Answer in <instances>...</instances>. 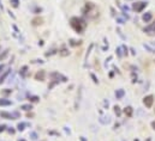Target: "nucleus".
Masks as SVG:
<instances>
[{
    "label": "nucleus",
    "mask_w": 155,
    "mask_h": 141,
    "mask_svg": "<svg viewBox=\"0 0 155 141\" xmlns=\"http://www.w3.org/2000/svg\"><path fill=\"white\" fill-rule=\"evenodd\" d=\"M114 109H115V114H117V115L119 116V115H120V110H119V108H118V106H115Z\"/></svg>",
    "instance_id": "nucleus-23"
},
{
    "label": "nucleus",
    "mask_w": 155,
    "mask_h": 141,
    "mask_svg": "<svg viewBox=\"0 0 155 141\" xmlns=\"http://www.w3.org/2000/svg\"><path fill=\"white\" fill-rule=\"evenodd\" d=\"M132 111H133V110H132L131 106H127V108L124 109V113H125V115H126L127 117H131V116H132Z\"/></svg>",
    "instance_id": "nucleus-11"
},
{
    "label": "nucleus",
    "mask_w": 155,
    "mask_h": 141,
    "mask_svg": "<svg viewBox=\"0 0 155 141\" xmlns=\"http://www.w3.org/2000/svg\"><path fill=\"white\" fill-rule=\"evenodd\" d=\"M91 78L94 79V81H95V83H98V79H96V77H95L94 74H91Z\"/></svg>",
    "instance_id": "nucleus-25"
},
{
    "label": "nucleus",
    "mask_w": 155,
    "mask_h": 141,
    "mask_svg": "<svg viewBox=\"0 0 155 141\" xmlns=\"http://www.w3.org/2000/svg\"><path fill=\"white\" fill-rule=\"evenodd\" d=\"M7 55H9V49H6V50L2 53V54H0V61H2L5 57L7 56Z\"/></svg>",
    "instance_id": "nucleus-16"
},
{
    "label": "nucleus",
    "mask_w": 155,
    "mask_h": 141,
    "mask_svg": "<svg viewBox=\"0 0 155 141\" xmlns=\"http://www.w3.org/2000/svg\"><path fill=\"white\" fill-rule=\"evenodd\" d=\"M27 70H28V66H23V67L21 68V70H19V74H21L22 77H25Z\"/></svg>",
    "instance_id": "nucleus-15"
},
{
    "label": "nucleus",
    "mask_w": 155,
    "mask_h": 141,
    "mask_svg": "<svg viewBox=\"0 0 155 141\" xmlns=\"http://www.w3.org/2000/svg\"><path fill=\"white\" fill-rule=\"evenodd\" d=\"M10 73H11V68H10V70H5V72H4V74H2V75L0 77V84H2V83L5 81V79L7 78V75H9Z\"/></svg>",
    "instance_id": "nucleus-9"
},
{
    "label": "nucleus",
    "mask_w": 155,
    "mask_h": 141,
    "mask_svg": "<svg viewBox=\"0 0 155 141\" xmlns=\"http://www.w3.org/2000/svg\"><path fill=\"white\" fill-rule=\"evenodd\" d=\"M9 133H11V134H13V133H14V130H13V129H11V128H10V129H9Z\"/></svg>",
    "instance_id": "nucleus-27"
},
{
    "label": "nucleus",
    "mask_w": 155,
    "mask_h": 141,
    "mask_svg": "<svg viewBox=\"0 0 155 141\" xmlns=\"http://www.w3.org/2000/svg\"><path fill=\"white\" fill-rule=\"evenodd\" d=\"M143 103H144V105H145L147 108H152V106H153V103H154V96L149 95V96L144 97Z\"/></svg>",
    "instance_id": "nucleus-4"
},
{
    "label": "nucleus",
    "mask_w": 155,
    "mask_h": 141,
    "mask_svg": "<svg viewBox=\"0 0 155 141\" xmlns=\"http://www.w3.org/2000/svg\"><path fill=\"white\" fill-rule=\"evenodd\" d=\"M70 25H71V28L73 29L76 32H78V34H82V32L85 30V28H87V23H85V20L84 19H82V18H78V17H73V18H71L70 19Z\"/></svg>",
    "instance_id": "nucleus-1"
},
{
    "label": "nucleus",
    "mask_w": 155,
    "mask_h": 141,
    "mask_svg": "<svg viewBox=\"0 0 155 141\" xmlns=\"http://www.w3.org/2000/svg\"><path fill=\"white\" fill-rule=\"evenodd\" d=\"M27 126H28V123H25V122H21V123L17 124V129L22 132V130H24V128L27 127Z\"/></svg>",
    "instance_id": "nucleus-13"
},
{
    "label": "nucleus",
    "mask_w": 155,
    "mask_h": 141,
    "mask_svg": "<svg viewBox=\"0 0 155 141\" xmlns=\"http://www.w3.org/2000/svg\"><path fill=\"white\" fill-rule=\"evenodd\" d=\"M2 93L4 95H9V93H11V90H5V91H2Z\"/></svg>",
    "instance_id": "nucleus-24"
},
{
    "label": "nucleus",
    "mask_w": 155,
    "mask_h": 141,
    "mask_svg": "<svg viewBox=\"0 0 155 141\" xmlns=\"http://www.w3.org/2000/svg\"><path fill=\"white\" fill-rule=\"evenodd\" d=\"M5 129H6V126H5V124H0V133L4 132Z\"/></svg>",
    "instance_id": "nucleus-22"
},
{
    "label": "nucleus",
    "mask_w": 155,
    "mask_h": 141,
    "mask_svg": "<svg viewBox=\"0 0 155 141\" xmlns=\"http://www.w3.org/2000/svg\"><path fill=\"white\" fill-rule=\"evenodd\" d=\"M11 100L5 98H0V106H7V105H11Z\"/></svg>",
    "instance_id": "nucleus-10"
},
{
    "label": "nucleus",
    "mask_w": 155,
    "mask_h": 141,
    "mask_svg": "<svg viewBox=\"0 0 155 141\" xmlns=\"http://www.w3.org/2000/svg\"><path fill=\"white\" fill-rule=\"evenodd\" d=\"M60 55H63V56H66V55H69V52H67L66 49H63V50H61V53H60Z\"/></svg>",
    "instance_id": "nucleus-21"
},
{
    "label": "nucleus",
    "mask_w": 155,
    "mask_h": 141,
    "mask_svg": "<svg viewBox=\"0 0 155 141\" xmlns=\"http://www.w3.org/2000/svg\"><path fill=\"white\" fill-rule=\"evenodd\" d=\"M124 95H125L124 90H117V92H115L117 98H123V97H124Z\"/></svg>",
    "instance_id": "nucleus-14"
},
{
    "label": "nucleus",
    "mask_w": 155,
    "mask_h": 141,
    "mask_svg": "<svg viewBox=\"0 0 155 141\" xmlns=\"http://www.w3.org/2000/svg\"><path fill=\"white\" fill-rule=\"evenodd\" d=\"M18 4H19V0H11V5L13 7H18Z\"/></svg>",
    "instance_id": "nucleus-19"
},
{
    "label": "nucleus",
    "mask_w": 155,
    "mask_h": 141,
    "mask_svg": "<svg viewBox=\"0 0 155 141\" xmlns=\"http://www.w3.org/2000/svg\"><path fill=\"white\" fill-rule=\"evenodd\" d=\"M29 135H30V138H31L33 140H37V134H36L35 132H31Z\"/></svg>",
    "instance_id": "nucleus-18"
},
{
    "label": "nucleus",
    "mask_w": 155,
    "mask_h": 141,
    "mask_svg": "<svg viewBox=\"0 0 155 141\" xmlns=\"http://www.w3.org/2000/svg\"><path fill=\"white\" fill-rule=\"evenodd\" d=\"M152 18H153L152 12H147V13H144L143 16H142V19H143V22H145V23L150 22V20H152Z\"/></svg>",
    "instance_id": "nucleus-7"
},
{
    "label": "nucleus",
    "mask_w": 155,
    "mask_h": 141,
    "mask_svg": "<svg viewBox=\"0 0 155 141\" xmlns=\"http://www.w3.org/2000/svg\"><path fill=\"white\" fill-rule=\"evenodd\" d=\"M18 141H25V140H18Z\"/></svg>",
    "instance_id": "nucleus-29"
},
{
    "label": "nucleus",
    "mask_w": 155,
    "mask_h": 141,
    "mask_svg": "<svg viewBox=\"0 0 155 141\" xmlns=\"http://www.w3.org/2000/svg\"><path fill=\"white\" fill-rule=\"evenodd\" d=\"M29 99L31 100V102H39V97H36V96H31V97H29Z\"/></svg>",
    "instance_id": "nucleus-20"
},
{
    "label": "nucleus",
    "mask_w": 155,
    "mask_h": 141,
    "mask_svg": "<svg viewBox=\"0 0 155 141\" xmlns=\"http://www.w3.org/2000/svg\"><path fill=\"white\" fill-rule=\"evenodd\" d=\"M4 68H5V66H4V65H0V73L2 72V70H4Z\"/></svg>",
    "instance_id": "nucleus-26"
},
{
    "label": "nucleus",
    "mask_w": 155,
    "mask_h": 141,
    "mask_svg": "<svg viewBox=\"0 0 155 141\" xmlns=\"http://www.w3.org/2000/svg\"><path fill=\"white\" fill-rule=\"evenodd\" d=\"M144 32H147V34H149V35H154L155 34V23L150 24V25L147 26V28H144Z\"/></svg>",
    "instance_id": "nucleus-6"
},
{
    "label": "nucleus",
    "mask_w": 155,
    "mask_h": 141,
    "mask_svg": "<svg viewBox=\"0 0 155 141\" xmlns=\"http://www.w3.org/2000/svg\"><path fill=\"white\" fill-rule=\"evenodd\" d=\"M0 116L2 118H6V120H14V118H18L19 117V114L18 113H6V111H2L0 113Z\"/></svg>",
    "instance_id": "nucleus-3"
},
{
    "label": "nucleus",
    "mask_w": 155,
    "mask_h": 141,
    "mask_svg": "<svg viewBox=\"0 0 155 141\" xmlns=\"http://www.w3.org/2000/svg\"><path fill=\"white\" fill-rule=\"evenodd\" d=\"M21 109L24 110V111H29V110L33 109V105H31V104H23V105L21 106Z\"/></svg>",
    "instance_id": "nucleus-12"
},
{
    "label": "nucleus",
    "mask_w": 155,
    "mask_h": 141,
    "mask_svg": "<svg viewBox=\"0 0 155 141\" xmlns=\"http://www.w3.org/2000/svg\"><path fill=\"white\" fill-rule=\"evenodd\" d=\"M51 78H55L54 80H59V79H63V81H66L67 79L64 77V75H61L60 73H56V72H53V73H51V75H49Z\"/></svg>",
    "instance_id": "nucleus-5"
},
{
    "label": "nucleus",
    "mask_w": 155,
    "mask_h": 141,
    "mask_svg": "<svg viewBox=\"0 0 155 141\" xmlns=\"http://www.w3.org/2000/svg\"><path fill=\"white\" fill-rule=\"evenodd\" d=\"M35 79H36V80H40V81L44 80V70H40V72H37V73L35 74Z\"/></svg>",
    "instance_id": "nucleus-8"
},
{
    "label": "nucleus",
    "mask_w": 155,
    "mask_h": 141,
    "mask_svg": "<svg viewBox=\"0 0 155 141\" xmlns=\"http://www.w3.org/2000/svg\"><path fill=\"white\" fill-rule=\"evenodd\" d=\"M56 84H59V80H53V81H52V84L48 85V88H49V90H52V88H53V86H55Z\"/></svg>",
    "instance_id": "nucleus-17"
},
{
    "label": "nucleus",
    "mask_w": 155,
    "mask_h": 141,
    "mask_svg": "<svg viewBox=\"0 0 155 141\" xmlns=\"http://www.w3.org/2000/svg\"><path fill=\"white\" fill-rule=\"evenodd\" d=\"M0 49H1V47H0Z\"/></svg>",
    "instance_id": "nucleus-30"
},
{
    "label": "nucleus",
    "mask_w": 155,
    "mask_h": 141,
    "mask_svg": "<svg viewBox=\"0 0 155 141\" xmlns=\"http://www.w3.org/2000/svg\"><path fill=\"white\" fill-rule=\"evenodd\" d=\"M147 5H148L147 1H137V2L132 4V10L136 11V12H142Z\"/></svg>",
    "instance_id": "nucleus-2"
},
{
    "label": "nucleus",
    "mask_w": 155,
    "mask_h": 141,
    "mask_svg": "<svg viewBox=\"0 0 155 141\" xmlns=\"http://www.w3.org/2000/svg\"><path fill=\"white\" fill-rule=\"evenodd\" d=\"M152 127H153V129H155V121L152 123Z\"/></svg>",
    "instance_id": "nucleus-28"
}]
</instances>
